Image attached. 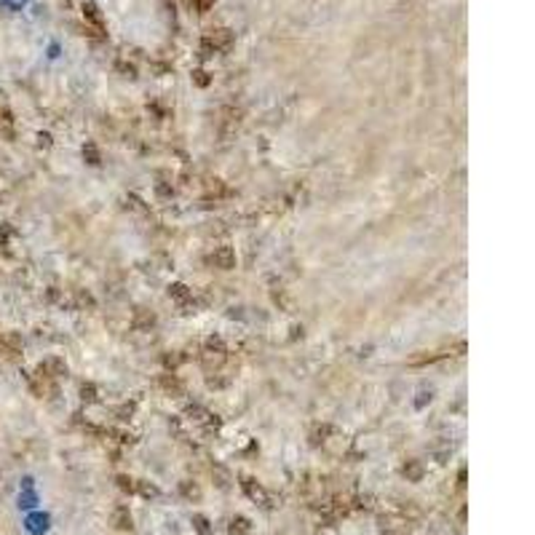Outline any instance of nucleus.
<instances>
[{
	"mask_svg": "<svg viewBox=\"0 0 535 535\" xmlns=\"http://www.w3.org/2000/svg\"><path fill=\"white\" fill-rule=\"evenodd\" d=\"M204 48H209V51H227L230 45H233V35H230V30H209L207 35H204Z\"/></svg>",
	"mask_w": 535,
	"mask_h": 535,
	"instance_id": "nucleus-1",
	"label": "nucleus"
},
{
	"mask_svg": "<svg viewBox=\"0 0 535 535\" xmlns=\"http://www.w3.org/2000/svg\"><path fill=\"white\" fill-rule=\"evenodd\" d=\"M84 19H86V30H89L94 38H105V25H102V16H99V11L86 3L84 5Z\"/></svg>",
	"mask_w": 535,
	"mask_h": 535,
	"instance_id": "nucleus-2",
	"label": "nucleus"
},
{
	"mask_svg": "<svg viewBox=\"0 0 535 535\" xmlns=\"http://www.w3.org/2000/svg\"><path fill=\"white\" fill-rule=\"evenodd\" d=\"M209 263L215 268H220V270H230V268H236V252L230 247H220V249H215Z\"/></svg>",
	"mask_w": 535,
	"mask_h": 535,
	"instance_id": "nucleus-3",
	"label": "nucleus"
},
{
	"mask_svg": "<svg viewBox=\"0 0 535 535\" xmlns=\"http://www.w3.org/2000/svg\"><path fill=\"white\" fill-rule=\"evenodd\" d=\"M116 520H118V528H121V530L132 528V514H129L126 509H121V511L116 514Z\"/></svg>",
	"mask_w": 535,
	"mask_h": 535,
	"instance_id": "nucleus-4",
	"label": "nucleus"
},
{
	"mask_svg": "<svg viewBox=\"0 0 535 535\" xmlns=\"http://www.w3.org/2000/svg\"><path fill=\"white\" fill-rule=\"evenodd\" d=\"M212 5H215V0H196V8H198V14L209 11Z\"/></svg>",
	"mask_w": 535,
	"mask_h": 535,
	"instance_id": "nucleus-5",
	"label": "nucleus"
}]
</instances>
